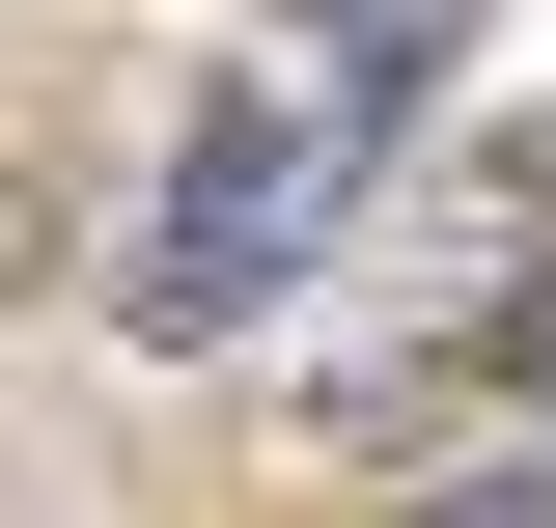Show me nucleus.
<instances>
[{
  "label": "nucleus",
  "instance_id": "f257e3e1",
  "mask_svg": "<svg viewBox=\"0 0 556 528\" xmlns=\"http://www.w3.org/2000/svg\"><path fill=\"white\" fill-rule=\"evenodd\" d=\"M334 196H362V139L306 112V84H223V112L167 139V196H139V278H112V306L139 334H251L278 278L334 251Z\"/></svg>",
  "mask_w": 556,
  "mask_h": 528
},
{
  "label": "nucleus",
  "instance_id": "f03ea898",
  "mask_svg": "<svg viewBox=\"0 0 556 528\" xmlns=\"http://www.w3.org/2000/svg\"><path fill=\"white\" fill-rule=\"evenodd\" d=\"M445 28H473V0H306V56H278V84H306L334 139H390L417 84H445Z\"/></svg>",
  "mask_w": 556,
  "mask_h": 528
}]
</instances>
